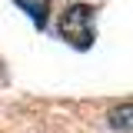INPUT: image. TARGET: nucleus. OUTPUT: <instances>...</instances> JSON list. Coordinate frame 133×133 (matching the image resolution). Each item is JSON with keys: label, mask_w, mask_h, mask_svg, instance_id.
Instances as JSON below:
<instances>
[{"label": "nucleus", "mask_w": 133, "mask_h": 133, "mask_svg": "<svg viewBox=\"0 0 133 133\" xmlns=\"http://www.w3.org/2000/svg\"><path fill=\"white\" fill-rule=\"evenodd\" d=\"M60 37L77 50L93 47V7L90 3H70L60 14Z\"/></svg>", "instance_id": "obj_1"}, {"label": "nucleus", "mask_w": 133, "mask_h": 133, "mask_svg": "<svg viewBox=\"0 0 133 133\" xmlns=\"http://www.w3.org/2000/svg\"><path fill=\"white\" fill-rule=\"evenodd\" d=\"M107 123H110L113 130H127V133H133V100L116 103L113 110L107 113Z\"/></svg>", "instance_id": "obj_2"}, {"label": "nucleus", "mask_w": 133, "mask_h": 133, "mask_svg": "<svg viewBox=\"0 0 133 133\" xmlns=\"http://www.w3.org/2000/svg\"><path fill=\"white\" fill-rule=\"evenodd\" d=\"M17 7H23V10L33 17V23H37V27H43V23H47V0H17Z\"/></svg>", "instance_id": "obj_3"}]
</instances>
